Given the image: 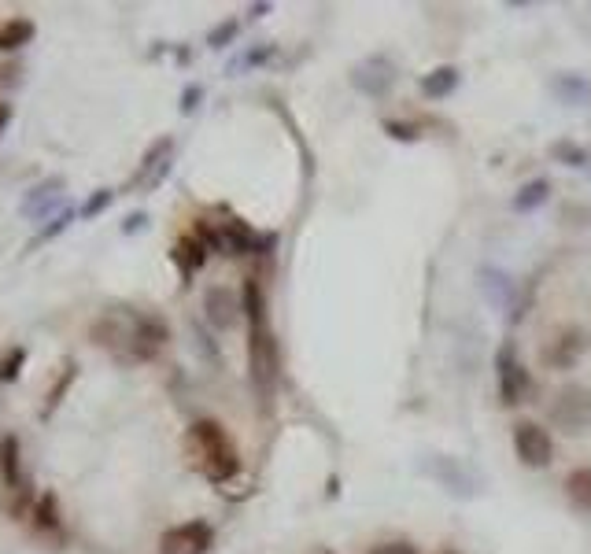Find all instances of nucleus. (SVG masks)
Returning a JSON list of instances; mask_svg holds the SVG:
<instances>
[{
    "mask_svg": "<svg viewBox=\"0 0 591 554\" xmlns=\"http://www.w3.org/2000/svg\"><path fill=\"white\" fill-rule=\"evenodd\" d=\"M93 340L119 362H152L167 348L170 329L159 314H141L133 307H115L93 326Z\"/></svg>",
    "mask_w": 591,
    "mask_h": 554,
    "instance_id": "nucleus-1",
    "label": "nucleus"
},
{
    "mask_svg": "<svg viewBox=\"0 0 591 554\" xmlns=\"http://www.w3.org/2000/svg\"><path fill=\"white\" fill-rule=\"evenodd\" d=\"M244 318H248V362H252V385L259 399L274 396V374H278V355H274V333L266 322V296L259 281L248 277L244 281Z\"/></svg>",
    "mask_w": 591,
    "mask_h": 554,
    "instance_id": "nucleus-2",
    "label": "nucleus"
},
{
    "mask_svg": "<svg viewBox=\"0 0 591 554\" xmlns=\"http://www.w3.org/2000/svg\"><path fill=\"white\" fill-rule=\"evenodd\" d=\"M185 451H189L193 466L204 473L211 484H226L241 473L237 444L230 440L226 425L215 422V418H200V422L189 425V433H185Z\"/></svg>",
    "mask_w": 591,
    "mask_h": 554,
    "instance_id": "nucleus-3",
    "label": "nucleus"
},
{
    "mask_svg": "<svg viewBox=\"0 0 591 554\" xmlns=\"http://www.w3.org/2000/svg\"><path fill=\"white\" fill-rule=\"evenodd\" d=\"M551 422L562 433H588L591 429V392L584 385L562 388L551 403Z\"/></svg>",
    "mask_w": 591,
    "mask_h": 554,
    "instance_id": "nucleus-4",
    "label": "nucleus"
},
{
    "mask_svg": "<svg viewBox=\"0 0 591 554\" xmlns=\"http://www.w3.org/2000/svg\"><path fill=\"white\" fill-rule=\"evenodd\" d=\"M495 377H499V399L507 407L525 403V396H529V374H525V366L518 362V351L510 348V344H503V348L495 351Z\"/></svg>",
    "mask_w": 591,
    "mask_h": 554,
    "instance_id": "nucleus-5",
    "label": "nucleus"
},
{
    "mask_svg": "<svg viewBox=\"0 0 591 554\" xmlns=\"http://www.w3.org/2000/svg\"><path fill=\"white\" fill-rule=\"evenodd\" d=\"M215 543V529L207 521H185L159 536V554H207Z\"/></svg>",
    "mask_w": 591,
    "mask_h": 554,
    "instance_id": "nucleus-6",
    "label": "nucleus"
},
{
    "mask_svg": "<svg viewBox=\"0 0 591 554\" xmlns=\"http://www.w3.org/2000/svg\"><path fill=\"white\" fill-rule=\"evenodd\" d=\"M514 451L529 470H543V466H551L555 444H551L547 429H540L536 422H518L514 425Z\"/></svg>",
    "mask_w": 591,
    "mask_h": 554,
    "instance_id": "nucleus-7",
    "label": "nucleus"
},
{
    "mask_svg": "<svg viewBox=\"0 0 591 554\" xmlns=\"http://www.w3.org/2000/svg\"><path fill=\"white\" fill-rule=\"evenodd\" d=\"M425 473H429V477H433L440 488H447V492L459 495V499H470V495H477V477H473L470 466H462L459 458L429 455V462H425Z\"/></svg>",
    "mask_w": 591,
    "mask_h": 554,
    "instance_id": "nucleus-8",
    "label": "nucleus"
},
{
    "mask_svg": "<svg viewBox=\"0 0 591 554\" xmlns=\"http://www.w3.org/2000/svg\"><path fill=\"white\" fill-rule=\"evenodd\" d=\"M396 82V63L388 60V56H370V60H362L359 67H351V85L366 93V97H385L388 89Z\"/></svg>",
    "mask_w": 591,
    "mask_h": 554,
    "instance_id": "nucleus-9",
    "label": "nucleus"
},
{
    "mask_svg": "<svg viewBox=\"0 0 591 554\" xmlns=\"http://www.w3.org/2000/svg\"><path fill=\"white\" fill-rule=\"evenodd\" d=\"M170 156H174V141H170V137H159L156 145L145 152V159H141V170H137V178H133V189H156L159 181L167 178Z\"/></svg>",
    "mask_w": 591,
    "mask_h": 554,
    "instance_id": "nucleus-10",
    "label": "nucleus"
},
{
    "mask_svg": "<svg viewBox=\"0 0 591 554\" xmlns=\"http://www.w3.org/2000/svg\"><path fill=\"white\" fill-rule=\"evenodd\" d=\"M0 484L12 495L30 492L23 477V451H19V436H0Z\"/></svg>",
    "mask_w": 591,
    "mask_h": 554,
    "instance_id": "nucleus-11",
    "label": "nucleus"
},
{
    "mask_svg": "<svg viewBox=\"0 0 591 554\" xmlns=\"http://www.w3.org/2000/svg\"><path fill=\"white\" fill-rule=\"evenodd\" d=\"M481 289L484 296H488V303H492L495 311H518V300H514V292H518V285H514V277L503 274V270H495V266H481Z\"/></svg>",
    "mask_w": 591,
    "mask_h": 554,
    "instance_id": "nucleus-12",
    "label": "nucleus"
},
{
    "mask_svg": "<svg viewBox=\"0 0 591 554\" xmlns=\"http://www.w3.org/2000/svg\"><path fill=\"white\" fill-rule=\"evenodd\" d=\"M60 204H63V181L60 178H45V181H37L34 189L23 196L19 211H23L26 218H45V215H52Z\"/></svg>",
    "mask_w": 591,
    "mask_h": 554,
    "instance_id": "nucleus-13",
    "label": "nucleus"
},
{
    "mask_svg": "<svg viewBox=\"0 0 591 554\" xmlns=\"http://www.w3.org/2000/svg\"><path fill=\"white\" fill-rule=\"evenodd\" d=\"M584 348H588V340H584V333L580 329H562L555 340H551V348H547V366H555V370H569L573 362L584 355Z\"/></svg>",
    "mask_w": 591,
    "mask_h": 554,
    "instance_id": "nucleus-14",
    "label": "nucleus"
},
{
    "mask_svg": "<svg viewBox=\"0 0 591 554\" xmlns=\"http://www.w3.org/2000/svg\"><path fill=\"white\" fill-rule=\"evenodd\" d=\"M204 307H207V318H211V326H218V329H230L233 322H237V314L244 311V303L237 300V292L222 289V285L207 292Z\"/></svg>",
    "mask_w": 591,
    "mask_h": 554,
    "instance_id": "nucleus-15",
    "label": "nucleus"
},
{
    "mask_svg": "<svg viewBox=\"0 0 591 554\" xmlns=\"http://www.w3.org/2000/svg\"><path fill=\"white\" fill-rule=\"evenodd\" d=\"M207 255H211V248H207L196 233H189V237H181L178 244H174V252H170V259H174V266H178L185 277H193L200 266L207 263Z\"/></svg>",
    "mask_w": 591,
    "mask_h": 554,
    "instance_id": "nucleus-16",
    "label": "nucleus"
},
{
    "mask_svg": "<svg viewBox=\"0 0 591 554\" xmlns=\"http://www.w3.org/2000/svg\"><path fill=\"white\" fill-rule=\"evenodd\" d=\"M37 34L34 19H23V15H15V19H4L0 23V52H15L23 49V45H30Z\"/></svg>",
    "mask_w": 591,
    "mask_h": 554,
    "instance_id": "nucleus-17",
    "label": "nucleus"
},
{
    "mask_svg": "<svg viewBox=\"0 0 591 554\" xmlns=\"http://www.w3.org/2000/svg\"><path fill=\"white\" fill-rule=\"evenodd\" d=\"M459 89V71L455 67H436V71H429V74H422V93L429 100H444V97H451Z\"/></svg>",
    "mask_w": 591,
    "mask_h": 554,
    "instance_id": "nucleus-18",
    "label": "nucleus"
},
{
    "mask_svg": "<svg viewBox=\"0 0 591 554\" xmlns=\"http://www.w3.org/2000/svg\"><path fill=\"white\" fill-rule=\"evenodd\" d=\"M551 89L562 104H591V82L580 74H558Z\"/></svg>",
    "mask_w": 591,
    "mask_h": 554,
    "instance_id": "nucleus-19",
    "label": "nucleus"
},
{
    "mask_svg": "<svg viewBox=\"0 0 591 554\" xmlns=\"http://www.w3.org/2000/svg\"><path fill=\"white\" fill-rule=\"evenodd\" d=\"M30 518H34V525L41 532H56V529H60V499H56L52 492L37 495L34 510H30Z\"/></svg>",
    "mask_w": 591,
    "mask_h": 554,
    "instance_id": "nucleus-20",
    "label": "nucleus"
},
{
    "mask_svg": "<svg viewBox=\"0 0 591 554\" xmlns=\"http://www.w3.org/2000/svg\"><path fill=\"white\" fill-rule=\"evenodd\" d=\"M566 495H569V503L577 506V510H591V466L569 473V477H566Z\"/></svg>",
    "mask_w": 591,
    "mask_h": 554,
    "instance_id": "nucleus-21",
    "label": "nucleus"
},
{
    "mask_svg": "<svg viewBox=\"0 0 591 554\" xmlns=\"http://www.w3.org/2000/svg\"><path fill=\"white\" fill-rule=\"evenodd\" d=\"M547 193H551V185H547L543 178H536V181H529V185H525V189H521L514 200H510V207L525 215V211H532V207H540L543 200H547Z\"/></svg>",
    "mask_w": 591,
    "mask_h": 554,
    "instance_id": "nucleus-22",
    "label": "nucleus"
},
{
    "mask_svg": "<svg viewBox=\"0 0 591 554\" xmlns=\"http://www.w3.org/2000/svg\"><path fill=\"white\" fill-rule=\"evenodd\" d=\"M74 374H78V366H74V362H67V366H63V381H56V385L49 388V399H45V418H49L52 410L63 403V396H67V388H71Z\"/></svg>",
    "mask_w": 591,
    "mask_h": 554,
    "instance_id": "nucleus-23",
    "label": "nucleus"
},
{
    "mask_svg": "<svg viewBox=\"0 0 591 554\" xmlns=\"http://www.w3.org/2000/svg\"><path fill=\"white\" fill-rule=\"evenodd\" d=\"M26 362V348H12L0 355V385H12L15 377H19V370H23Z\"/></svg>",
    "mask_w": 591,
    "mask_h": 554,
    "instance_id": "nucleus-24",
    "label": "nucleus"
},
{
    "mask_svg": "<svg viewBox=\"0 0 591 554\" xmlns=\"http://www.w3.org/2000/svg\"><path fill=\"white\" fill-rule=\"evenodd\" d=\"M71 218H74V211H71V207H63L60 215H52V218H49V226H45V229H41V233H37V237H34V244H30V248H37V244H49L52 237H60L63 229L71 226Z\"/></svg>",
    "mask_w": 591,
    "mask_h": 554,
    "instance_id": "nucleus-25",
    "label": "nucleus"
},
{
    "mask_svg": "<svg viewBox=\"0 0 591 554\" xmlns=\"http://www.w3.org/2000/svg\"><path fill=\"white\" fill-rule=\"evenodd\" d=\"M551 156H555L558 163H566V167H584V163H588V152L580 145H573V141H558V145L551 148Z\"/></svg>",
    "mask_w": 591,
    "mask_h": 554,
    "instance_id": "nucleus-26",
    "label": "nucleus"
},
{
    "mask_svg": "<svg viewBox=\"0 0 591 554\" xmlns=\"http://www.w3.org/2000/svg\"><path fill=\"white\" fill-rule=\"evenodd\" d=\"M237 34H241V23H237V19H226V23L215 26V30L207 34V45H211V49H226Z\"/></svg>",
    "mask_w": 591,
    "mask_h": 554,
    "instance_id": "nucleus-27",
    "label": "nucleus"
},
{
    "mask_svg": "<svg viewBox=\"0 0 591 554\" xmlns=\"http://www.w3.org/2000/svg\"><path fill=\"white\" fill-rule=\"evenodd\" d=\"M111 200H115V193H111V189H97V193H93L82 204V218H97L100 211H108Z\"/></svg>",
    "mask_w": 591,
    "mask_h": 554,
    "instance_id": "nucleus-28",
    "label": "nucleus"
},
{
    "mask_svg": "<svg viewBox=\"0 0 591 554\" xmlns=\"http://www.w3.org/2000/svg\"><path fill=\"white\" fill-rule=\"evenodd\" d=\"M388 137H396V141H414L418 133H422V126H414V122H385Z\"/></svg>",
    "mask_w": 591,
    "mask_h": 554,
    "instance_id": "nucleus-29",
    "label": "nucleus"
},
{
    "mask_svg": "<svg viewBox=\"0 0 591 554\" xmlns=\"http://www.w3.org/2000/svg\"><path fill=\"white\" fill-rule=\"evenodd\" d=\"M370 554H418V547L407 540H388V543H377L370 547Z\"/></svg>",
    "mask_w": 591,
    "mask_h": 554,
    "instance_id": "nucleus-30",
    "label": "nucleus"
},
{
    "mask_svg": "<svg viewBox=\"0 0 591 554\" xmlns=\"http://www.w3.org/2000/svg\"><path fill=\"white\" fill-rule=\"evenodd\" d=\"M274 56V45H263V49H255V52H248L241 63H233V67H255V63H263V60H270Z\"/></svg>",
    "mask_w": 591,
    "mask_h": 554,
    "instance_id": "nucleus-31",
    "label": "nucleus"
},
{
    "mask_svg": "<svg viewBox=\"0 0 591 554\" xmlns=\"http://www.w3.org/2000/svg\"><path fill=\"white\" fill-rule=\"evenodd\" d=\"M204 97V89L200 85H189L185 93H181V111H196V100Z\"/></svg>",
    "mask_w": 591,
    "mask_h": 554,
    "instance_id": "nucleus-32",
    "label": "nucleus"
},
{
    "mask_svg": "<svg viewBox=\"0 0 591 554\" xmlns=\"http://www.w3.org/2000/svg\"><path fill=\"white\" fill-rule=\"evenodd\" d=\"M141 226H145V215H141V211H133V215L126 218V226H122V229H126V233H137Z\"/></svg>",
    "mask_w": 591,
    "mask_h": 554,
    "instance_id": "nucleus-33",
    "label": "nucleus"
},
{
    "mask_svg": "<svg viewBox=\"0 0 591 554\" xmlns=\"http://www.w3.org/2000/svg\"><path fill=\"white\" fill-rule=\"evenodd\" d=\"M8 122H12V104H4V100H0V133L8 130Z\"/></svg>",
    "mask_w": 591,
    "mask_h": 554,
    "instance_id": "nucleus-34",
    "label": "nucleus"
},
{
    "mask_svg": "<svg viewBox=\"0 0 591 554\" xmlns=\"http://www.w3.org/2000/svg\"><path fill=\"white\" fill-rule=\"evenodd\" d=\"M322 554H329V551H322Z\"/></svg>",
    "mask_w": 591,
    "mask_h": 554,
    "instance_id": "nucleus-35",
    "label": "nucleus"
}]
</instances>
